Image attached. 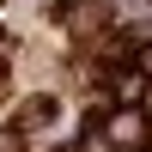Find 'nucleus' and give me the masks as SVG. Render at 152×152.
I'll return each instance as SVG.
<instances>
[{
    "label": "nucleus",
    "instance_id": "423d86ee",
    "mask_svg": "<svg viewBox=\"0 0 152 152\" xmlns=\"http://www.w3.org/2000/svg\"><path fill=\"white\" fill-rule=\"evenodd\" d=\"M0 73H6V61H0Z\"/></svg>",
    "mask_w": 152,
    "mask_h": 152
},
{
    "label": "nucleus",
    "instance_id": "7ed1b4c3",
    "mask_svg": "<svg viewBox=\"0 0 152 152\" xmlns=\"http://www.w3.org/2000/svg\"><path fill=\"white\" fill-rule=\"evenodd\" d=\"M0 152H18V134H0Z\"/></svg>",
    "mask_w": 152,
    "mask_h": 152
},
{
    "label": "nucleus",
    "instance_id": "39448f33",
    "mask_svg": "<svg viewBox=\"0 0 152 152\" xmlns=\"http://www.w3.org/2000/svg\"><path fill=\"white\" fill-rule=\"evenodd\" d=\"M146 79H152V49H146Z\"/></svg>",
    "mask_w": 152,
    "mask_h": 152
},
{
    "label": "nucleus",
    "instance_id": "20e7f679",
    "mask_svg": "<svg viewBox=\"0 0 152 152\" xmlns=\"http://www.w3.org/2000/svg\"><path fill=\"white\" fill-rule=\"evenodd\" d=\"M146 116H152V79H146Z\"/></svg>",
    "mask_w": 152,
    "mask_h": 152
},
{
    "label": "nucleus",
    "instance_id": "f257e3e1",
    "mask_svg": "<svg viewBox=\"0 0 152 152\" xmlns=\"http://www.w3.org/2000/svg\"><path fill=\"white\" fill-rule=\"evenodd\" d=\"M116 97H122V104L146 97V73H116Z\"/></svg>",
    "mask_w": 152,
    "mask_h": 152
},
{
    "label": "nucleus",
    "instance_id": "f03ea898",
    "mask_svg": "<svg viewBox=\"0 0 152 152\" xmlns=\"http://www.w3.org/2000/svg\"><path fill=\"white\" fill-rule=\"evenodd\" d=\"M49 116H55V110H49V97H31V104H24V116H18V128H43Z\"/></svg>",
    "mask_w": 152,
    "mask_h": 152
}]
</instances>
